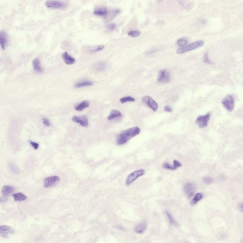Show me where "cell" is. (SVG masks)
I'll return each mask as SVG.
<instances>
[{
    "instance_id": "cell-1",
    "label": "cell",
    "mask_w": 243,
    "mask_h": 243,
    "mask_svg": "<svg viewBox=\"0 0 243 243\" xmlns=\"http://www.w3.org/2000/svg\"><path fill=\"white\" fill-rule=\"evenodd\" d=\"M140 132L141 130L138 126H135L122 131L116 137V144L118 145H123L131 139L137 136Z\"/></svg>"
},
{
    "instance_id": "cell-2",
    "label": "cell",
    "mask_w": 243,
    "mask_h": 243,
    "mask_svg": "<svg viewBox=\"0 0 243 243\" xmlns=\"http://www.w3.org/2000/svg\"><path fill=\"white\" fill-rule=\"evenodd\" d=\"M204 44V41H203L200 40V41H196L195 42L191 43L190 44L188 45L187 46L179 48L177 50V53L178 54H182L188 51L200 48L202 47Z\"/></svg>"
},
{
    "instance_id": "cell-3",
    "label": "cell",
    "mask_w": 243,
    "mask_h": 243,
    "mask_svg": "<svg viewBox=\"0 0 243 243\" xmlns=\"http://www.w3.org/2000/svg\"><path fill=\"white\" fill-rule=\"evenodd\" d=\"M145 170L144 169L136 170L133 171L131 174L128 175L126 181V186L131 185L137 179L140 177L142 176L145 174Z\"/></svg>"
},
{
    "instance_id": "cell-4",
    "label": "cell",
    "mask_w": 243,
    "mask_h": 243,
    "mask_svg": "<svg viewBox=\"0 0 243 243\" xmlns=\"http://www.w3.org/2000/svg\"><path fill=\"white\" fill-rule=\"evenodd\" d=\"M222 104L229 112H231L235 107L234 97L230 95H227L222 99Z\"/></svg>"
},
{
    "instance_id": "cell-5",
    "label": "cell",
    "mask_w": 243,
    "mask_h": 243,
    "mask_svg": "<svg viewBox=\"0 0 243 243\" xmlns=\"http://www.w3.org/2000/svg\"><path fill=\"white\" fill-rule=\"evenodd\" d=\"M211 117L210 113H208L205 115H199L196 119V124L200 128H204L207 127L208 123Z\"/></svg>"
},
{
    "instance_id": "cell-6",
    "label": "cell",
    "mask_w": 243,
    "mask_h": 243,
    "mask_svg": "<svg viewBox=\"0 0 243 243\" xmlns=\"http://www.w3.org/2000/svg\"><path fill=\"white\" fill-rule=\"evenodd\" d=\"M142 101L147 106L150 107L154 112L157 111L158 109V105L157 102L152 98V97L149 95H146L143 97Z\"/></svg>"
},
{
    "instance_id": "cell-7",
    "label": "cell",
    "mask_w": 243,
    "mask_h": 243,
    "mask_svg": "<svg viewBox=\"0 0 243 243\" xmlns=\"http://www.w3.org/2000/svg\"><path fill=\"white\" fill-rule=\"evenodd\" d=\"M60 181V178L58 176H52L46 178L43 182L45 188H48L56 185Z\"/></svg>"
},
{
    "instance_id": "cell-8",
    "label": "cell",
    "mask_w": 243,
    "mask_h": 243,
    "mask_svg": "<svg viewBox=\"0 0 243 243\" xmlns=\"http://www.w3.org/2000/svg\"><path fill=\"white\" fill-rule=\"evenodd\" d=\"M157 80L159 83L168 82L170 80V74L168 71L166 69H162L159 71L157 75Z\"/></svg>"
},
{
    "instance_id": "cell-9",
    "label": "cell",
    "mask_w": 243,
    "mask_h": 243,
    "mask_svg": "<svg viewBox=\"0 0 243 243\" xmlns=\"http://www.w3.org/2000/svg\"><path fill=\"white\" fill-rule=\"evenodd\" d=\"M45 4L48 8L54 9H63L66 6L65 3L58 1H46Z\"/></svg>"
},
{
    "instance_id": "cell-10",
    "label": "cell",
    "mask_w": 243,
    "mask_h": 243,
    "mask_svg": "<svg viewBox=\"0 0 243 243\" xmlns=\"http://www.w3.org/2000/svg\"><path fill=\"white\" fill-rule=\"evenodd\" d=\"M196 187L193 183H187L183 187V191L188 198L192 197L196 191Z\"/></svg>"
},
{
    "instance_id": "cell-11",
    "label": "cell",
    "mask_w": 243,
    "mask_h": 243,
    "mask_svg": "<svg viewBox=\"0 0 243 243\" xmlns=\"http://www.w3.org/2000/svg\"><path fill=\"white\" fill-rule=\"evenodd\" d=\"M14 231L13 229L10 226L6 225L0 226V237H8L10 235L14 234Z\"/></svg>"
},
{
    "instance_id": "cell-12",
    "label": "cell",
    "mask_w": 243,
    "mask_h": 243,
    "mask_svg": "<svg viewBox=\"0 0 243 243\" xmlns=\"http://www.w3.org/2000/svg\"><path fill=\"white\" fill-rule=\"evenodd\" d=\"M72 121L77 123L79 125L84 127H87L88 126V120L86 116H74L72 118Z\"/></svg>"
},
{
    "instance_id": "cell-13",
    "label": "cell",
    "mask_w": 243,
    "mask_h": 243,
    "mask_svg": "<svg viewBox=\"0 0 243 243\" xmlns=\"http://www.w3.org/2000/svg\"><path fill=\"white\" fill-rule=\"evenodd\" d=\"M8 43V36L6 32L3 30L0 31V46L3 50H5Z\"/></svg>"
},
{
    "instance_id": "cell-14",
    "label": "cell",
    "mask_w": 243,
    "mask_h": 243,
    "mask_svg": "<svg viewBox=\"0 0 243 243\" xmlns=\"http://www.w3.org/2000/svg\"><path fill=\"white\" fill-rule=\"evenodd\" d=\"M62 58L65 63L68 65H71L76 62V59L69 55L67 52H65L62 54Z\"/></svg>"
},
{
    "instance_id": "cell-15",
    "label": "cell",
    "mask_w": 243,
    "mask_h": 243,
    "mask_svg": "<svg viewBox=\"0 0 243 243\" xmlns=\"http://www.w3.org/2000/svg\"><path fill=\"white\" fill-rule=\"evenodd\" d=\"M106 68H107L106 64L104 62H101L93 66V67L92 68V69L94 72H99L105 70Z\"/></svg>"
},
{
    "instance_id": "cell-16",
    "label": "cell",
    "mask_w": 243,
    "mask_h": 243,
    "mask_svg": "<svg viewBox=\"0 0 243 243\" xmlns=\"http://www.w3.org/2000/svg\"><path fill=\"white\" fill-rule=\"evenodd\" d=\"M14 190V188L12 186L4 185L1 188V193L3 194V196L7 197V196L10 195L13 192Z\"/></svg>"
},
{
    "instance_id": "cell-17",
    "label": "cell",
    "mask_w": 243,
    "mask_h": 243,
    "mask_svg": "<svg viewBox=\"0 0 243 243\" xmlns=\"http://www.w3.org/2000/svg\"><path fill=\"white\" fill-rule=\"evenodd\" d=\"M89 102L88 100H84L82 102L78 104L77 105H76L75 106V109L77 111H82L85 109L89 107Z\"/></svg>"
},
{
    "instance_id": "cell-18",
    "label": "cell",
    "mask_w": 243,
    "mask_h": 243,
    "mask_svg": "<svg viewBox=\"0 0 243 243\" xmlns=\"http://www.w3.org/2000/svg\"><path fill=\"white\" fill-rule=\"evenodd\" d=\"M32 66L34 70L36 72L41 73L43 72V69L41 66V61L39 58H36L33 60Z\"/></svg>"
},
{
    "instance_id": "cell-19",
    "label": "cell",
    "mask_w": 243,
    "mask_h": 243,
    "mask_svg": "<svg viewBox=\"0 0 243 243\" xmlns=\"http://www.w3.org/2000/svg\"><path fill=\"white\" fill-rule=\"evenodd\" d=\"M122 116V114L120 111L114 109L111 111L110 115L107 117V119L109 121L112 120L116 118L121 117Z\"/></svg>"
},
{
    "instance_id": "cell-20",
    "label": "cell",
    "mask_w": 243,
    "mask_h": 243,
    "mask_svg": "<svg viewBox=\"0 0 243 243\" xmlns=\"http://www.w3.org/2000/svg\"><path fill=\"white\" fill-rule=\"evenodd\" d=\"M94 13L97 16L104 17L107 15L108 11L106 8H97L95 9Z\"/></svg>"
},
{
    "instance_id": "cell-21",
    "label": "cell",
    "mask_w": 243,
    "mask_h": 243,
    "mask_svg": "<svg viewBox=\"0 0 243 243\" xmlns=\"http://www.w3.org/2000/svg\"><path fill=\"white\" fill-rule=\"evenodd\" d=\"M147 224L146 222H142L135 228V232L137 234H141L145 231L146 229Z\"/></svg>"
},
{
    "instance_id": "cell-22",
    "label": "cell",
    "mask_w": 243,
    "mask_h": 243,
    "mask_svg": "<svg viewBox=\"0 0 243 243\" xmlns=\"http://www.w3.org/2000/svg\"><path fill=\"white\" fill-rule=\"evenodd\" d=\"M14 200L15 201H22L26 200L27 197L21 192L13 194L12 195Z\"/></svg>"
},
{
    "instance_id": "cell-23",
    "label": "cell",
    "mask_w": 243,
    "mask_h": 243,
    "mask_svg": "<svg viewBox=\"0 0 243 243\" xmlns=\"http://www.w3.org/2000/svg\"><path fill=\"white\" fill-rule=\"evenodd\" d=\"M92 85H93V83L92 81L86 80L76 83L75 85V86L76 88H81L85 86H91Z\"/></svg>"
},
{
    "instance_id": "cell-24",
    "label": "cell",
    "mask_w": 243,
    "mask_h": 243,
    "mask_svg": "<svg viewBox=\"0 0 243 243\" xmlns=\"http://www.w3.org/2000/svg\"><path fill=\"white\" fill-rule=\"evenodd\" d=\"M203 198V195L200 193H198L196 194V195L194 196L193 199H192V200L191 201V205L194 206L196 205L199 201L201 200Z\"/></svg>"
},
{
    "instance_id": "cell-25",
    "label": "cell",
    "mask_w": 243,
    "mask_h": 243,
    "mask_svg": "<svg viewBox=\"0 0 243 243\" xmlns=\"http://www.w3.org/2000/svg\"><path fill=\"white\" fill-rule=\"evenodd\" d=\"M120 12V11L119 10L115 9L110 12V13H107V15H106L107 16L106 18V20L108 21L112 20L114 18V17H115L118 14H119Z\"/></svg>"
},
{
    "instance_id": "cell-26",
    "label": "cell",
    "mask_w": 243,
    "mask_h": 243,
    "mask_svg": "<svg viewBox=\"0 0 243 243\" xmlns=\"http://www.w3.org/2000/svg\"><path fill=\"white\" fill-rule=\"evenodd\" d=\"M135 98L130 96L123 97L120 99V102L122 104L126 103V102H135Z\"/></svg>"
},
{
    "instance_id": "cell-27",
    "label": "cell",
    "mask_w": 243,
    "mask_h": 243,
    "mask_svg": "<svg viewBox=\"0 0 243 243\" xmlns=\"http://www.w3.org/2000/svg\"><path fill=\"white\" fill-rule=\"evenodd\" d=\"M187 43H188V41H187V39H186L185 38L180 39H178L177 41V44L178 46L182 47V48L185 45H186Z\"/></svg>"
},
{
    "instance_id": "cell-28",
    "label": "cell",
    "mask_w": 243,
    "mask_h": 243,
    "mask_svg": "<svg viewBox=\"0 0 243 243\" xmlns=\"http://www.w3.org/2000/svg\"><path fill=\"white\" fill-rule=\"evenodd\" d=\"M141 35V32L138 30H131L128 33V35L130 37L136 38Z\"/></svg>"
},
{
    "instance_id": "cell-29",
    "label": "cell",
    "mask_w": 243,
    "mask_h": 243,
    "mask_svg": "<svg viewBox=\"0 0 243 243\" xmlns=\"http://www.w3.org/2000/svg\"><path fill=\"white\" fill-rule=\"evenodd\" d=\"M162 168H164V169L171 170V171H174V170H176L177 169L173 165L171 166L169 163L166 162H164L163 164V165H162Z\"/></svg>"
},
{
    "instance_id": "cell-30",
    "label": "cell",
    "mask_w": 243,
    "mask_h": 243,
    "mask_svg": "<svg viewBox=\"0 0 243 243\" xmlns=\"http://www.w3.org/2000/svg\"><path fill=\"white\" fill-rule=\"evenodd\" d=\"M166 214L168 218L169 219L170 223L172 225H177V223L176 221H175L174 220V218H173L171 215L170 214V213L168 212H166Z\"/></svg>"
},
{
    "instance_id": "cell-31",
    "label": "cell",
    "mask_w": 243,
    "mask_h": 243,
    "mask_svg": "<svg viewBox=\"0 0 243 243\" xmlns=\"http://www.w3.org/2000/svg\"><path fill=\"white\" fill-rule=\"evenodd\" d=\"M203 181L204 182V183L206 185L211 184L213 182V179L212 178L209 177H205L203 178Z\"/></svg>"
},
{
    "instance_id": "cell-32",
    "label": "cell",
    "mask_w": 243,
    "mask_h": 243,
    "mask_svg": "<svg viewBox=\"0 0 243 243\" xmlns=\"http://www.w3.org/2000/svg\"><path fill=\"white\" fill-rule=\"evenodd\" d=\"M104 48H105L104 45H99V46H97V47L95 48L92 50V52H98V51L103 50L104 49Z\"/></svg>"
},
{
    "instance_id": "cell-33",
    "label": "cell",
    "mask_w": 243,
    "mask_h": 243,
    "mask_svg": "<svg viewBox=\"0 0 243 243\" xmlns=\"http://www.w3.org/2000/svg\"><path fill=\"white\" fill-rule=\"evenodd\" d=\"M203 61H204L205 63L206 64H211L213 63L212 62L211 60L208 59V53L206 52L204 54V57H203Z\"/></svg>"
},
{
    "instance_id": "cell-34",
    "label": "cell",
    "mask_w": 243,
    "mask_h": 243,
    "mask_svg": "<svg viewBox=\"0 0 243 243\" xmlns=\"http://www.w3.org/2000/svg\"><path fill=\"white\" fill-rule=\"evenodd\" d=\"M42 121H43V124L45 126H46V127H50L51 126L50 121L48 120V119H47L46 118H43Z\"/></svg>"
},
{
    "instance_id": "cell-35",
    "label": "cell",
    "mask_w": 243,
    "mask_h": 243,
    "mask_svg": "<svg viewBox=\"0 0 243 243\" xmlns=\"http://www.w3.org/2000/svg\"><path fill=\"white\" fill-rule=\"evenodd\" d=\"M116 25L114 23H110L107 25V29L110 31H113L116 28Z\"/></svg>"
},
{
    "instance_id": "cell-36",
    "label": "cell",
    "mask_w": 243,
    "mask_h": 243,
    "mask_svg": "<svg viewBox=\"0 0 243 243\" xmlns=\"http://www.w3.org/2000/svg\"><path fill=\"white\" fill-rule=\"evenodd\" d=\"M173 166H174V167L176 168V169H177L178 168L180 167H182V164H181L179 162V161L176 160V159L173 160Z\"/></svg>"
},
{
    "instance_id": "cell-37",
    "label": "cell",
    "mask_w": 243,
    "mask_h": 243,
    "mask_svg": "<svg viewBox=\"0 0 243 243\" xmlns=\"http://www.w3.org/2000/svg\"><path fill=\"white\" fill-rule=\"evenodd\" d=\"M30 144L32 146L33 148H34L36 150H37V149L39 147V144L38 143H35V142L32 141H30Z\"/></svg>"
},
{
    "instance_id": "cell-38",
    "label": "cell",
    "mask_w": 243,
    "mask_h": 243,
    "mask_svg": "<svg viewBox=\"0 0 243 243\" xmlns=\"http://www.w3.org/2000/svg\"><path fill=\"white\" fill-rule=\"evenodd\" d=\"M164 111L166 112L171 113L173 111L172 108L169 106H165L164 108Z\"/></svg>"
},
{
    "instance_id": "cell-39",
    "label": "cell",
    "mask_w": 243,
    "mask_h": 243,
    "mask_svg": "<svg viewBox=\"0 0 243 243\" xmlns=\"http://www.w3.org/2000/svg\"><path fill=\"white\" fill-rule=\"evenodd\" d=\"M8 199L7 197L3 196V197H0V203H2L4 202L7 200Z\"/></svg>"
},
{
    "instance_id": "cell-40",
    "label": "cell",
    "mask_w": 243,
    "mask_h": 243,
    "mask_svg": "<svg viewBox=\"0 0 243 243\" xmlns=\"http://www.w3.org/2000/svg\"><path fill=\"white\" fill-rule=\"evenodd\" d=\"M239 209H241V211H243V204H242V203L239 204Z\"/></svg>"
}]
</instances>
